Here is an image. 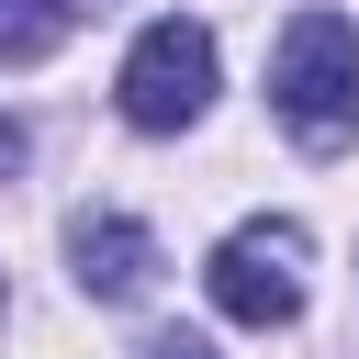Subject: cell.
I'll list each match as a JSON object with an SVG mask.
<instances>
[{"mask_svg": "<svg viewBox=\"0 0 359 359\" xmlns=\"http://www.w3.org/2000/svg\"><path fill=\"white\" fill-rule=\"evenodd\" d=\"M269 112H280L314 157L359 146V22H348V11H292V22H280Z\"/></svg>", "mask_w": 359, "mask_h": 359, "instance_id": "obj_1", "label": "cell"}, {"mask_svg": "<svg viewBox=\"0 0 359 359\" xmlns=\"http://www.w3.org/2000/svg\"><path fill=\"white\" fill-rule=\"evenodd\" d=\"M112 101H123L135 135H180V123H202V101H213V34H202L191 11L146 22L135 56H123V79H112Z\"/></svg>", "mask_w": 359, "mask_h": 359, "instance_id": "obj_2", "label": "cell"}, {"mask_svg": "<svg viewBox=\"0 0 359 359\" xmlns=\"http://www.w3.org/2000/svg\"><path fill=\"white\" fill-rule=\"evenodd\" d=\"M303 258H314L303 224H292V213H258V224H236V236L213 247L202 280H213V303H224L236 325H292V314H303Z\"/></svg>", "mask_w": 359, "mask_h": 359, "instance_id": "obj_3", "label": "cell"}, {"mask_svg": "<svg viewBox=\"0 0 359 359\" xmlns=\"http://www.w3.org/2000/svg\"><path fill=\"white\" fill-rule=\"evenodd\" d=\"M67 258H79V292H101V303H135L157 280V236L135 213H79L67 224Z\"/></svg>", "mask_w": 359, "mask_h": 359, "instance_id": "obj_4", "label": "cell"}, {"mask_svg": "<svg viewBox=\"0 0 359 359\" xmlns=\"http://www.w3.org/2000/svg\"><path fill=\"white\" fill-rule=\"evenodd\" d=\"M90 11H112V0H0V67H34V56H56Z\"/></svg>", "mask_w": 359, "mask_h": 359, "instance_id": "obj_5", "label": "cell"}, {"mask_svg": "<svg viewBox=\"0 0 359 359\" xmlns=\"http://www.w3.org/2000/svg\"><path fill=\"white\" fill-rule=\"evenodd\" d=\"M11 168H22V123L0 112V180H11Z\"/></svg>", "mask_w": 359, "mask_h": 359, "instance_id": "obj_6", "label": "cell"}, {"mask_svg": "<svg viewBox=\"0 0 359 359\" xmlns=\"http://www.w3.org/2000/svg\"><path fill=\"white\" fill-rule=\"evenodd\" d=\"M146 359H213V348H202V337H157Z\"/></svg>", "mask_w": 359, "mask_h": 359, "instance_id": "obj_7", "label": "cell"}]
</instances>
